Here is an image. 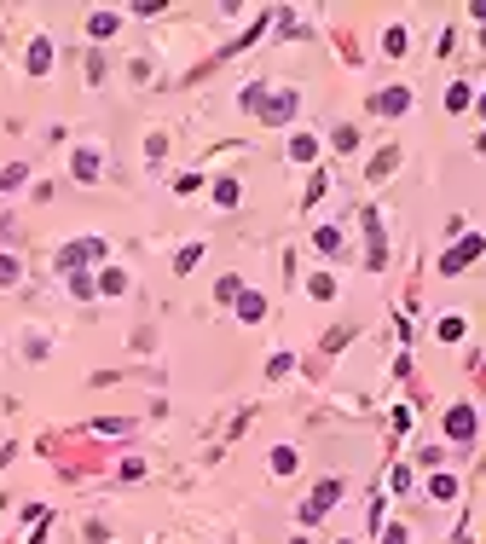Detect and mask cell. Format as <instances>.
I'll use <instances>...</instances> for the list:
<instances>
[{
    "instance_id": "6da1fadb",
    "label": "cell",
    "mask_w": 486,
    "mask_h": 544,
    "mask_svg": "<svg viewBox=\"0 0 486 544\" xmlns=\"http://www.w3.org/2000/svg\"><path fill=\"white\" fill-rule=\"evenodd\" d=\"M255 110H260V122H273V127H284V122L295 116V93H290V87H278L273 99L260 93V99H255Z\"/></svg>"
},
{
    "instance_id": "7a4b0ae2",
    "label": "cell",
    "mask_w": 486,
    "mask_h": 544,
    "mask_svg": "<svg viewBox=\"0 0 486 544\" xmlns=\"http://www.w3.org/2000/svg\"><path fill=\"white\" fill-rule=\"evenodd\" d=\"M99 255H105V244H99V238H81V244L58 249V266H64V272H81L87 261H99Z\"/></svg>"
},
{
    "instance_id": "3957f363",
    "label": "cell",
    "mask_w": 486,
    "mask_h": 544,
    "mask_svg": "<svg viewBox=\"0 0 486 544\" xmlns=\"http://www.w3.org/2000/svg\"><path fill=\"white\" fill-rule=\"evenodd\" d=\"M336 498H342V481H319V486H313V498L301 504V521H319V516L336 504Z\"/></svg>"
},
{
    "instance_id": "277c9868",
    "label": "cell",
    "mask_w": 486,
    "mask_h": 544,
    "mask_svg": "<svg viewBox=\"0 0 486 544\" xmlns=\"http://www.w3.org/2000/svg\"><path fill=\"white\" fill-rule=\"evenodd\" d=\"M371 110H376V116H406V110H411V87H388V93H376Z\"/></svg>"
},
{
    "instance_id": "5b68a950",
    "label": "cell",
    "mask_w": 486,
    "mask_h": 544,
    "mask_svg": "<svg viewBox=\"0 0 486 544\" xmlns=\"http://www.w3.org/2000/svg\"><path fill=\"white\" fill-rule=\"evenodd\" d=\"M446 434L452 440H475V412H469V405H452V412H446Z\"/></svg>"
},
{
    "instance_id": "8992f818",
    "label": "cell",
    "mask_w": 486,
    "mask_h": 544,
    "mask_svg": "<svg viewBox=\"0 0 486 544\" xmlns=\"http://www.w3.org/2000/svg\"><path fill=\"white\" fill-rule=\"evenodd\" d=\"M480 249H486V244H480V238H463V244H458V249H452V255H446V261H440V272H463V266H469V261H475V255H480Z\"/></svg>"
},
{
    "instance_id": "52a82bcc",
    "label": "cell",
    "mask_w": 486,
    "mask_h": 544,
    "mask_svg": "<svg viewBox=\"0 0 486 544\" xmlns=\"http://www.w3.org/2000/svg\"><path fill=\"white\" fill-rule=\"evenodd\" d=\"M238 319H243V325H260V319H267V301H260L255 290H249V295H238Z\"/></svg>"
},
{
    "instance_id": "ba28073f",
    "label": "cell",
    "mask_w": 486,
    "mask_h": 544,
    "mask_svg": "<svg viewBox=\"0 0 486 544\" xmlns=\"http://www.w3.org/2000/svg\"><path fill=\"white\" fill-rule=\"evenodd\" d=\"M70 168H75V179H99V151H87V145H81V151L70 157Z\"/></svg>"
},
{
    "instance_id": "9c48e42d",
    "label": "cell",
    "mask_w": 486,
    "mask_h": 544,
    "mask_svg": "<svg viewBox=\"0 0 486 544\" xmlns=\"http://www.w3.org/2000/svg\"><path fill=\"white\" fill-rule=\"evenodd\" d=\"M116 23H122L116 12H93V18H87V35H93V41H110V35H116Z\"/></svg>"
},
{
    "instance_id": "30bf717a",
    "label": "cell",
    "mask_w": 486,
    "mask_h": 544,
    "mask_svg": "<svg viewBox=\"0 0 486 544\" xmlns=\"http://www.w3.org/2000/svg\"><path fill=\"white\" fill-rule=\"evenodd\" d=\"M47 64H53V41L41 35L35 47H29V75H47Z\"/></svg>"
},
{
    "instance_id": "8fae6325",
    "label": "cell",
    "mask_w": 486,
    "mask_h": 544,
    "mask_svg": "<svg viewBox=\"0 0 486 544\" xmlns=\"http://www.w3.org/2000/svg\"><path fill=\"white\" fill-rule=\"evenodd\" d=\"M319 157V140H313V133H295V140H290V162H313Z\"/></svg>"
},
{
    "instance_id": "7c38bea8",
    "label": "cell",
    "mask_w": 486,
    "mask_h": 544,
    "mask_svg": "<svg viewBox=\"0 0 486 544\" xmlns=\"http://www.w3.org/2000/svg\"><path fill=\"white\" fill-rule=\"evenodd\" d=\"M446 110H469V87H463V81L446 87Z\"/></svg>"
},
{
    "instance_id": "4fadbf2b",
    "label": "cell",
    "mask_w": 486,
    "mask_h": 544,
    "mask_svg": "<svg viewBox=\"0 0 486 544\" xmlns=\"http://www.w3.org/2000/svg\"><path fill=\"white\" fill-rule=\"evenodd\" d=\"M99 290H105V295H122V290H127V272H116V266H110L105 278H99Z\"/></svg>"
},
{
    "instance_id": "5bb4252c",
    "label": "cell",
    "mask_w": 486,
    "mask_h": 544,
    "mask_svg": "<svg viewBox=\"0 0 486 544\" xmlns=\"http://www.w3.org/2000/svg\"><path fill=\"white\" fill-rule=\"evenodd\" d=\"M307 290H313L319 301H330V295H336V278H330V272H313V284H307Z\"/></svg>"
},
{
    "instance_id": "9a60e30c",
    "label": "cell",
    "mask_w": 486,
    "mask_h": 544,
    "mask_svg": "<svg viewBox=\"0 0 486 544\" xmlns=\"http://www.w3.org/2000/svg\"><path fill=\"white\" fill-rule=\"evenodd\" d=\"M393 162H400V151H382V157L371 162V179H388V174H393Z\"/></svg>"
},
{
    "instance_id": "2e32d148",
    "label": "cell",
    "mask_w": 486,
    "mask_h": 544,
    "mask_svg": "<svg viewBox=\"0 0 486 544\" xmlns=\"http://www.w3.org/2000/svg\"><path fill=\"white\" fill-rule=\"evenodd\" d=\"M290 469H295V451L278 446V451H273V475H290Z\"/></svg>"
},
{
    "instance_id": "e0dca14e",
    "label": "cell",
    "mask_w": 486,
    "mask_h": 544,
    "mask_svg": "<svg viewBox=\"0 0 486 544\" xmlns=\"http://www.w3.org/2000/svg\"><path fill=\"white\" fill-rule=\"evenodd\" d=\"M428 492H434V498H458V481H452V475H434Z\"/></svg>"
},
{
    "instance_id": "ac0fdd59",
    "label": "cell",
    "mask_w": 486,
    "mask_h": 544,
    "mask_svg": "<svg viewBox=\"0 0 486 544\" xmlns=\"http://www.w3.org/2000/svg\"><path fill=\"white\" fill-rule=\"evenodd\" d=\"M382 53L400 58V53H406V29H388V35H382Z\"/></svg>"
},
{
    "instance_id": "d6986e66",
    "label": "cell",
    "mask_w": 486,
    "mask_h": 544,
    "mask_svg": "<svg viewBox=\"0 0 486 544\" xmlns=\"http://www.w3.org/2000/svg\"><path fill=\"white\" fill-rule=\"evenodd\" d=\"M197 261H203V244H186V249H180V261H174V266H180V272H191Z\"/></svg>"
},
{
    "instance_id": "ffe728a7",
    "label": "cell",
    "mask_w": 486,
    "mask_h": 544,
    "mask_svg": "<svg viewBox=\"0 0 486 544\" xmlns=\"http://www.w3.org/2000/svg\"><path fill=\"white\" fill-rule=\"evenodd\" d=\"M440 342H463V319H440Z\"/></svg>"
},
{
    "instance_id": "44dd1931",
    "label": "cell",
    "mask_w": 486,
    "mask_h": 544,
    "mask_svg": "<svg viewBox=\"0 0 486 544\" xmlns=\"http://www.w3.org/2000/svg\"><path fill=\"white\" fill-rule=\"evenodd\" d=\"M319 249H324V255L342 249V232H336V226H319Z\"/></svg>"
},
{
    "instance_id": "7402d4cb",
    "label": "cell",
    "mask_w": 486,
    "mask_h": 544,
    "mask_svg": "<svg viewBox=\"0 0 486 544\" xmlns=\"http://www.w3.org/2000/svg\"><path fill=\"white\" fill-rule=\"evenodd\" d=\"M214 197L220 203H238V179H214Z\"/></svg>"
},
{
    "instance_id": "603a6c76",
    "label": "cell",
    "mask_w": 486,
    "mask_h": 544,
    "mask_svg": "<svg viewBox=\"0 0 486 544\" xmlns=\"http://www.w3.org/2000/svg\"><path fill=\"white\" fill-rule=\"evenodd\" d=\"M0 284H18V261L12 255H0Z\"/></svg>"
},
{
    "instance_id": "cb8c5ba5",
    "label": "cell",
    "mask_w": 486,
    "mask_h": 544,
    "mask_svg": "<svg viewBox=\"0 0 486 544\" xmlns=\"http://www.w3.org/2000/svg\"><path fill=\"white\" fill-rule=\"evenodd\" d=\"M382 544H411V533H406V527H388V533H382Z\"/></svg>"
},
{
    "instance_id": "d4e9b609",
    "label": "cell",
    "mask_w": 486,
    "mask_h": 544,
    "mask_svg": "<svg viewBox=\"0 0 486 544\" xmlns=\"http://www.w3.org/2000/svg\"><path fill=\"white\" fill-rule=\"evenodd\" d=\"M480 151H486V133H480Z\"/></svg>"
},
{
    "instance_id": "484cf974",
    "label": "cell",
    "mask_w": 486,
    "mask_h": 544,
    "mask_svg": "<svg viewBox=\"0 0 486 544\" xmlns=\"http://www.w3.org/2000/svg\"><path fill=\"white\" fill-rule=\"evenodd\" d=\"M480 116H486V99H480Z\"/></svg>"
},
{
    "instance_id": "4316f807",
    "label": "cell",
    "mask_w": 486,
    "mask_h": 544,
    "mask_svg": "<svg viewBox=\"0 0 486 544\" xmlns=\"http://www.w3.org/2000/svg\"><path fill=\"white\" fill-rule=\"evenodd\" d=\"M290 544H307V538H290Z\"/></svg>"
},
{
    "instance_id": "83f0119b",
    "label": "cell",
    "mask_w": 486,
    "mask_h": 544,
    "mask_svg": "<svg viewBox=\"0 0 486 544\" xmlns=\"http://www.w3.org/2000/svg\"><path fill=\"white\" fill-rule=\"evenodd\" d=\"M342 544H353V538H342Z\"/></svg>"
}]
</instances>
